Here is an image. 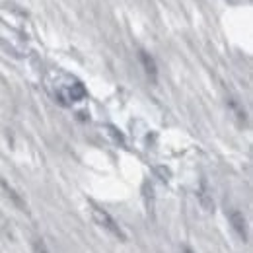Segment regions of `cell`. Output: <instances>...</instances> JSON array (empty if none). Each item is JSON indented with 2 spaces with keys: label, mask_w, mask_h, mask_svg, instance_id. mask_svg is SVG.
I'll list each match as a JSON object with an SVG mask.
<instances>
[{
  "label": "cell",
  "mask_w": 253,
  "mask_h": 253,
  "mask_svg": "<svg viewBox=\"0 0 253 253\" xmlns=\"http://www.w3.org/2000/svg\"><path fill=\"white\" fill-rule=\"evenodd\" d=\"M2 187H4V191L8 193V197H10V199H12V201H14V203H16L18 207H20V209H26L24 201H22V199L18 197V193H16V191L12 189V187H8V183H6V181H2Z\"/></svg>",
  "instance_id": "obj_6"
},
{
  "label": "cell",
  "mask_w": 253,
  "mask_h": 253,
  "mask_svg": "<svg viewBox=\"0 0 253 253\" xmlns=\"http://www.w3.org/2000/svg\"><path fill=\"white\" fill-rule=\"evenodd\" d=\"M33 253H49L47 250V246H45V242L43 240H33Z\"/></svg>",
  "instance_id": "obj_7"
},
{
  "label": "cell",
  "mask_w": 253,
  "mask_h": 253,
  "mask_svg": "<svg viewBox=\"0 0 253 253\" xmlns=\"http://www.w3.org/2000/svg\"><path fill=\"white\" fill-rule=\"evenodd\" d=\"M90 214H92V218H94V222L99 226V228H103L105 232H109V234L115 236L117 240L126 242V236H125V232H123V228L115 222V218H113L105 209L97 207L95 203H90Z\"/></svg>",
  "instance_id": "obj_2"
},
{
  "label": "cell",
  "mask_w": 253,
  "mask_h": 253,
  "mask_svg": "<svg viewBox=\"0 0 253 253\" xmlns=\"http://www.w3.org/2000/svg\"><path fill=\"white\" fill-rule=\"evenodd\" d=\"M183 253H195V252H193L191 248H185V250H183Z\"/></svg>",
  "instance_id": "obj_8"
},
{
  "label": "cell",
  "mask_w": 253,
  "mask_h": 253,
  "mask_svg": "<svg viewBox=\"0 0 253 253\" xmlns=\"http://www.w3.org/2000/svg\"><path fill=\"white\" fill-rule=\"evenodd\" d=\"M197 199H199V203L203 205V209H205V211H209V212H212V211H214V203H212V197H211V193H209V187H207V183H205V181L201 183V189L197 191Z\"/></svg>",
  "instance_id": "obj_5"
},
{
  "label": "cell",
  "mask_w": 253,
  "mask_h": 253,
  "mask_svg": "<svg viewBox=\"0 0 253 253\" xmlns=\"http://www.w3.org/2000/svg\"><path fill=\"white\" fill-rule=\"evenodd\" d=\"M138 59H140V63L144 66L146 76H148L152 82H156V80H158V66H156V61L152 59V55H148L146 51H138Z\"/></svg>",
  "instance_id": "obj_4"
},
{
  "label": "cell",
  "mask_w": 253,
  "mask_h": 253,
  "mask_svg": "<svg viewBox=\"0 0 253 253\" xmlns=\"http://www.w3.org/2000/svg\"><path fill=\"white\" fill-rule=\"evenodd\" d=\"M228 220L232 224V228H234V232L240 236V240L242 242H248V222L244 218V214L240 212V211H230L228 212Z\"/></svg>",
  "instance_id": "obj_3"
},
{
  "label": "cell",
  "mask_w": 253,
  "mask_h": 253,
  "mask_svg": "<svg viewBox=\"0 0 253 253\" xmlns=\"http://www.w3.org/2000/svg\"><path fill=\"white\" fill-rule=\"evenodd\" d=\"M232 2H236V0H232Z\"/></svg>",
  "instance_id": "obj_9"
},
{
  "label": "cell",
  "mask_w": 253,
  "mask_h": 253,
  "mask_svg": "<svg viewBox=\"0 0 253 253\" xmlns=\"http://www.w3.org/2000/svg\"><path fill=\"white\" fill-rule=\"evenodd\" d=\"M49 90L55 97V101L64 107H72V105L84 101L88 95L86 86L76 76H70L66 72H55L49 78Z\"/></svg>",
  "instance_id": "obj_1"
}]
</instances>
